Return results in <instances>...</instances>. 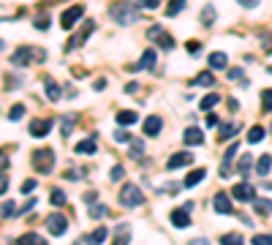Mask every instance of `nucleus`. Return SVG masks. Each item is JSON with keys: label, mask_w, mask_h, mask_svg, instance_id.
I'll return each mask as SVG.
<instances>
[{"label": "nucleus", "mask_w": 272, "mask_h": 245, "mask_svg": "<svg viewBox=\"0 0 272 245\" xmlns=\"http://www.w3.org/2000/svg\"><path fill=\"white\" fill-rule=\"evenodd\" d=\"M215 123H218V117H215V115H212V112L207 109V125H215Z\"/></svg>", "instance_id": "55"}, {"label": "nucleus", "mask_w": 272, "mask_h": 245, "mask_svg": "<svg viewBox=\"0 0 272 245\" xmlns=\"http://www.w3.org/2000/svg\"><path fill=\"white\" fill-rule=\"evenodd\" d=\"M240 3L245 6V9H256V6H258V0H240Z\"/></svg>", "instance_id": "52"}, {"label": "nucleus", "mask_w": 272, "mask_h": 245, "mask_svg": "<svg viewBox=\"0 0 272 245\" xmlns=\"http://www.w3.org/2000/svg\"><path fill=\"white\" fill-rule=\"evenodd\" d=\"M229 65V57L223 52H212L210 55V68H226Z\"/></svg>", "instance_id": "22"}, {"label": "nucleus", "mask_w": 272, "mask_h": 245, "mask_svg": "<svg viewBox=\"0 0 272 245\" xmlns=\"http://www.w3.org/2000/svg\"><path fill=\"white\" fill-rule=\"evenodd\" d=\"M6 167H9V155L0 153V169H6Z\"/></svg>", "instance_id": "54"}, {"label": "nucleus", "mask_w": 272, "mask_h": 245, "mask_svg": "<svg viewBox=\"0 0 272 245\" xmlns=\"http://www.w3.org/2000/svg\"><path fill=\"white\" fill-rule=\"evenodd\" d=\"M93 30H96V22H84L82 33H79V36H74V38H71V41H68V46H65V49H76V46H82L84 41H87V36H90Z\"/></svg>", "instance_id": "10"}, {"label": "nucleus", "mask_w": 272, "mask_h": 245, "mask_svg": "<svg viewBox=\"0 0 272 245\" xmlns=\"http://www.w3.org/2000/svg\"><path fill=\"white\" fill-rule=\"evenodd\" d=\"M264 49L272 52V33H264Z\"/></svg>", "instance_id": "48"}, {"label": "nucleus", "mask_w": 272, "mask_h": 245, "mask_svg": "<svg viewBox=\"0 0 272 245\" xmlns=\"http://www.w3.org/2000/svg\"><path fill=\"white\" fill-rule=\"evenodd\" d=\"M199 46H202L199 41H188V52H191V55H199Z\"/></svg>", "instance_id": "50"}, {"label": "nucleus", "mask_w": 272, "mask_h": 245, "mask_svg": "<svg viewBox=\"0 0 272 245\" xmlns=\"http://www.w3.org/2000/svg\"><path fill=\"white\" fill-rule=\"evenodd\" d=\"M36 28H38V30H46V28H49V17L41 14V17L36 19Z\"/></svg>", "instance_id": "43"}, {"label": "nucleus", "mask_w": 272, "mask_h": 245, "mask_svg": "<svg viewBox=\"0 0 272 245\" xmlns=\"http://www.w3.org/2000/svg\"><path fill=\"white\" fill-rule=\"evenodd\" d=\"M191 164H194V155L191 153H174L166 161V169L169 172H174V169H183V167H191Z\"/></svg>", "instance_id": "8"}, {"label": "nucleus", "mask_w": 272, "mask_h": 245, "mask_svg": "<svg viewBox=\"0 0 272 245\" xmlns=\"http://www.w3.org/2000/svg\"><path fill=\"white\" fill-rule=\"evenodd\" d=\"M229 79H242V68H231L229 71Z\"/></svg>", "instance_id": "51"}, {"label": "nucleus", "mask_w": 272, "mask_h": 245, "mask_svg": "<svg viewBox=\"0 0 272 245\" xmlns=\"http://www.w3.org/2000/svg\"><path fill=\"white\" fill-rule=\"evenodd\" d=\"M0 213H3V215H11V213H14V202H6V204H3V210H0Z\"/></svg>", "instance_id": "49"}, {"label": "nucleus", "mask_w": 272, "mask_h": 245, "mask_svg": "<svg viewBox=\"0 0 272 245\" xmlns=\"http://www.w3.org/2000/svg\"><path fill=\"white\" fill-rule=\"evenodd\" d=\"M223 242H226V245H240L242 237L240 234H223Z\"/></svg>", "instance_id": "42"}, {"label": "nucleus", "mask_w": 272, "mask_h": 245, "mask_svg": "<svg viewBox=\"0 0 272 245\" xmlns=\"http://www.w3.org/2000/svg\"><path fill=\"white\" fill-rule=\"evenodd\" d=\"M250 204H253V210L258 215H269L272 213V199H253Z\"/></svg>", "instance_id": "20"}, {"label": "nucleus", "mask_w": 272, "mask_h": 245, "mask_svg": "<svg viewBox=\"0 0 272 245\" xmlns=\"http://www.w3.org/2000/svg\"><path fill=\"white\" fill-rule=\"evenodd\" d=\"M163 3V0H139V9H158V6H161Z\"/></svg>", "instance_id": "37"}, {"label": "nucleus", "mask_w": 272, "mask_h": 245, "mask_svg": "<svg viewBox=\"0 0 272 245\" xmlns=\"http://www.w3.org/2000/svg\"><path fill=\"white\" fill-rule=\"evenodd\" d=\"M188 213H191L188 207H177V210H171V215H169L171 226H177V229H185V226H188V223H191Z\"/></svg>", "instance_id": "9"}, {"label": "nucleus", "mask_w": 272, "mask_h": 245, "mask_svg": "<svg viewBox=\"0 0 272 245\" xmlns=\"http://www.w3.org/2000/svg\"><path fill=\"white\" fill-rule=\"evenodd\" d=\"M231 196H234L237 202H253L256 199V188L250 183H237L234 188H231Z\"/></svg>", "instance_id": "5"}, {"label": "nucleus", "mask_w": 272, "mask_h": 245, "mask_svg": "<svg viewBox=\"0 0 272 245\" xmlns=\"http://www.w3.org/2000/svg\"><path fill=\"white\" fill-rule=\"evenodd\" d=\"M106 234H109V231H106L104 226H98L96 231H90V234H84V237H82V242H104V240H106Z\"/></svg>", "instance_id": "21"}, {"label": "nucleus", "mask_w": 272, "mask_h": 245, "mask_svg": "<svg viewBox=\"0 0 272 245\" xmlns=\"http://www.w3.org/2000/svg\"><path fill=\"white\" fill-rule=\"evenodd\" d=\"M202 22H204V25H212V22H215V9H212V6H207V9L202 11Z\"/></svg>", "instance_id": "34"}, {"label": "nucleus", "mask_w": 272, "mask_h": 245, "mask_svg": "<svg viewBox=\"0 0 272 245\" xmlns=\"http://www.w3.org/2000/svg\"><path fill=\"white\" fill-rule=\"evenodd\" d=\"M25 242H44L38 234H25V237H19V245H25Z\"/></svg>", "instance_id": "44"}, {"label": "nucleus", "mask_w": 272, "mask_h": 245, "mask_svg": "<svg viewBox=\"0 0 272 245\" xmlns=\"http://www.w3.org/2000/svg\"><path fill=\"white\" fill-rule=\"evenodd\" d=\"M49 202H52V207H63V204H65V194H63L60 188H52Z\"/></svg>", "instance_id": "26"}, {"label": "nucleus", "mask_w": 272, "mask_h": 245, "mask_svg": "<svg viewBox=\"0 0 272 245\" xmlns=\"http://www.w3.org/2000/svg\"><path fill=\"white\" fill-rule=\"evenodd\" d=\"M65 229H68V221H65V215H49L46 218V231L55 237L65 234Z\"/></svg>", "instance_id": "6"}, {"label": "nucleus", "mask_w": 272, "mask_h": 245, "mask_svg": "<svg viewBox=\"0 0 272 245\" xmlns=\"http://www.w3.org/2000/svg\"><path fill=\"white\" fill-rule=\"evenodd\" d=\"M261 104H264V112H272V90L261 93Z\"/></svg>", "instance_id": "36"}, {"label": "nucleus", "mask_w": 272, "mask_h": 245, "mask_svg": "<svg viewBox=\"0 0 272 245\" xmlns=\"http://www.w3.org/2000/svg\"><path fill=\"white\" fill-rule=\"evenodd\" d=\"M82 14H84V6H71V9H65L63 17H60L63 30H71V28H74L79 19H82Z\"/></svg>", "instance_id": "4"}, {"label": "nucleus", "mask_w": 272, "mask_h": 245, "mask_svg": "<svg viewBox=\"0 0 272 245\" xmlns=\"http://www.w3.org/2000/svg\"><path fill=\"white\" fill-rule=\"evenodd\" d=\"M136 120H139V115H136V112H131V109L117 112V125H134Z\"/></svg>", "instance_id": "18"}, {"label": "nucleus", "mask_w": 272, "mask_h": 245, "mask_svg": "<svg viewBox=\"0 0 272 245\" xmlns=\"http://www.w3.org/2000/svg\"><path fill=\"white\" fill-rule=\"evenodd\" d=\"M269 169H272V155H261L258 164H256V172L264 177V175H269Z\"/></svg>", "instance_id": "25"}, {"label": "nucleus", "mask_w": 272, "mask_h": 245, "mask_svg": "<svg viewBox=\"0 0 272 245\" xmlns=\"http://www.w3.org/2000/svg\"><path fill=\"white\" fill-rule=\"evenodd\" d=\"M212 82H215V79H212V74H207V71L196 76V85H204V88H212Z\"/></svg>", "instance_id": "35"}, {"label": "nucleus", "mask_w": 272, "mask_h": 245, "mask_svg": "<svg viewBox=\"0 0 272 245\" xmlns=\"http://www.w3.org/2000/svg\"><path fill=\"white\" fill-rule=\"evenodd\" d=\"M155 49H147L144 52L142 57H139V65H136V71H142V68H152V65H155Z\"/></svg>", "instance_id": "17"}, {"label": "nucleus", "mask_w": 272, "mask_h": 245, "mask_svg": "<svg viewBox=\"0 0 272 245\" xmlns=\"http://www.w3.org/2000/svg\"><path fill=\"white\" fill-rule=\"evenodd\" d=\"M33 169L36 172H41V175H49L52 169H55V153L52 150H36L33 153Z\"/></svg>", "instance_id": "2"}, {"label": "nucleus", "mask_w": 272, "mask_h": 245, "mask_svg": "<svg viewBox=\"0 0 272 245\" xmlns=\"http://www.w3.org/2000/svg\"><path fill=\"white\" fill-rule=\"evenodd\" d=\"M0 49H3V41H0Z\"/></svg>", "instance_id": "58"}, {"label": "nucleus", "mask_w": 272, "mask_h": 245, "mask_svg": "<svg viewBox=\"0 0 272 245\" xmlns=\"http://www.w3.org/2000/svg\"><path fill=\"white\" fill-rule=\"evenodd\" d=\"M237 169H240V175H248V169H250V155H242V158H240V167H237Z\"/></svg>", "instance_id": "38"}, {"label": "nucleus", "mask_w": 272, "mask_h": 245, "mask_svg": "<svg viewBox=\"0 0 272 245\" xmlns=\"http://www.w3.org/2000/svg\"><path fill=\"white\" fill-rule=\"evenodd\" d=\"M6 191H9V177H3V175H0V196H3Z\"/></svg>", "instance_id": "47"}, {"label": "nucleus", "mask_w": 272, "mask_h": 245, "mask_svg": "<svg viewBox=\"0 0 272 245\" xmlns=\"http://www.w3.org/2000/svg\"><path fill=\"white\" fill-rule=\"evenodd\" d=\"M261 139H264V128H261V125H253L250 134H248V144H258Z\"/></svg>", "instance_id": "27"}, {"label": "nucleus", "mask_w": 272, "mask_h": 245, "mask_svg": "<svg viewBox=\"0 0 272 245\" xmlns=\"http://www.w3.org/2000/svg\"><path fill=\"white\" fill-rule=\"evenodd\" d=\"M136 90H139V85H136V82H131L128 88H125V93H136Z\"/></svg>", "instance_id": "57"}, {"label": "nucleus", "mask_w": 272, "mask_h": 245, "mask_svg": "<svg viewBox=\"0 0 272 245\" xmlns=\"http://www.w3.org/2000/svg\"><path fill=\"white\" fill-rule=\"evenodd\" d=\"M269 131H272V123H269Z\"/></svg>", "instance_id": "60"}, {"label": "nucleus", "mask_w": 272, "mask_h": 245, "mask_svg": "<svg viewBox=\"0 0 272 245\" xmlns=\"http://www.w3.org/2000/svg\"><path fill=\"white\" fill-rule=\"evenodd\" d=\"M71 134V120H63V136Z\"/></svg>", "instance_id": "53"}, {"label": "nucleus", "mask_w": 272, "mask_h": 245, "mask_svg": "<svg viewBox=\"0 0 272 245\" xmlns=\"http://www.w3.org/2000/svg\"><path fill=\"white\" fill-rule=\"evenodd\" d=\"M117 202H120L123 207H139V204L144 202V196H142V191H139V185H123Z\"/></svg>", "instance_id": "3"}, {"label": "nucleus", "mask_w": 272, "mask_h": 245, "mask_svg": "<svg viewBox=\"0 0 272 245\" xmlns=\"http://www.w3.org/2000/svg\"><path fill=\"white\" fill-rule=\"evenodd\" d=\"M60 96H63V93H60V85L52 82V79H46V98H49V101H57Z\"/></svg>", "instance_id": "24"}, {"label": "nucleus", "mask_w": 272, "mask_h": 245, "mask_svg": "<svg viewBox=\"0 0 272 245\" xmlns=\"http://www.w3.org/2000/svg\"><path fill=\"white\" fill-rule=\"evenodd\" d=\"M212 207H215V213H221V215H231V202H229L226 194H218L215 199H212Z\"/></svg>", "instance_id": "13"}, {"label": "nucleus", "mask_w": 272, "mask_h": 245, "mask_svg": "<svg viewBox=\"0 0 272 245\" xmlns=\"http://www.w3.org/2000/svg\"><path fill=\"white\" fill-rule=\"evenodd\" d=\"M36 185H38L36 180H25V183H22V194H30V191H36Z\"/></svg>", "instance_id": "45"}, {"label": "nucleus", "mask_w": 272, "mask_h": 245, "mask_svg": "<svg viewBox=\"0 0 272 245\" xmlns=\"http://www.w3.org/2000/svg\"><path fill=\"white\" fill-rule=\"evenodd\" d=\"M115 237H117V242H128V226H117V231H115Z\"/></svg>", "instance_id": "39"}, {"label": "nucleus", "mask_w": 272, "mask_h": 245, "mask_svg": "<svg viewBox=\"0 0 272 245\" xmlns=\"http://www.w3.org/2000/svg\"><path fill=\"white\" fill-rule=\"evenodd\" d=\"M218 101H221V98H218V93H210V96H204V98H202V109L207 112V109H212V107H215Z\"/></svg>", "instance_id": "30"}, {"label": "nucleus", "mask_w": 272, "mask_h": 245, "mask_svg": "<svg viewBox=\"0 0 272 245\" xmlns=\"http://www.w3.org/2000/svg\"><path fill=\"white\" fill-rule=\"evenodd\" d=\"M161 128H163V120L158 115H150L147 120H144V125H142V131L147 136H158V134H161Z\"/></svg>", "instance_id": "11"}, {"label": "nucleus", "mask_w": 272, "mask_h": 245, "mask_svg": "<svg viewBox=\"0 0 272 245\" xmlns=\"http://www.w3.org/2000/svg\"><path fill=\"white\" fill-rule=\"evenodd\" d=\"M49 131H52V120H33L30 123V136H36V139H44Z\"/></svg>", "instance_id": "12"}, {"label": "nucleus", "mask_w": 272, "mask_h": 245, "mask_svg": "<svg viewBox=\"0 0 272 245\" xmlns=\"http://www.w3.org/2000/svg\"><path fill=\"white\" fill-rule=\"evenodd\" d=\"M269 74H272V65H269Z\"/></svg>", "instance_id": "59"}, {"label": "nucleus", "mask_w": 272, "mask_h": 245, "mask_svg": "<svg viewBox=\"0 0 272 245\" xmlns=\"http://www.w3.org/2000/svg\"><path fill=\"white\" fill-rule=\"evenodd\" d=\"M115 142H117V144L131 142V134H128V131H117V134H115Z\"/></svg>", "instance_id": "41"}, {"label": "nucleus", "mask_w": 272, "mask_h": 245, "mask_svg": "<svg viewBox=\"0 0 272 245\" xmlns=\"http://www.w3.org/2000/svg\"><path fill=\"white\" fill-rule=\"evenodd\" d=\"M147 38H155V41L163 46V49H171V46H174V38H171L169 33H163V28H158V25L147 30Z\"/></svg>", "instance_id": "7"}, {"label": "nucleus", "mask_w": 272, "mask_h": 245, "mask_svg": "<svg viewBox=\"0 0 272 245\" xmlns=\"http://www.w3.org/2000/svg\"><path fill=\"white\" fill-rule=\"evenodd\" d=\"M104 215H106V207H104V204L90 202V218H104Z\"/></svg>", "instance_id": "33"}, {"label": "nucleus", "mask_w": 272, "mask_h": 245, "mask_svg": "<svg viewBox=\"0 0 272 245\" xmlns=\"http://www.w3.org/2000/svg\"><path fill=\"white\" fill-rule=\"evenodd\" d=\"M33 60V49L30 46H22V49H17L14 55H11V63L14 65H28Z\"/></svg>", "instance_id": "14"}, {"label": "nucleus", "mask_w": 272, "mask_h": 245, "mask_svg": "<svg viewBox=\"0 0 272 245\" xmlns=\"http://www.w3.org/2000/svg\"><path fill=\"white\" fill-rule=\"evenodd\" d=\"M76 153L93 155V153H96V139H84V142H76Z\"/></svg>", "instance_id": "23"}, {"label": "nucleus", "mask_w": 272, "mask_h": 245, "mask_svg": "<svg viewBox=\"0 0 272 245\" xmlns=\"http://www.w3.org/2000/svg\"><path fill=\"white\" fill-rule=\"evenodd\" d=\"M33 207H36V199H30L28 204H25V207H22V213H28V210H33Z\"/></svg>", "instance_id": "56"}, {"label": "nucleus", "mask_w": 272, "mask_h": 245, "mask_svg": "<svg viewBox=\"0 0 272 245\" xmlns=\"http://www.w3.org/2000/svg\"><path fill=\"white\" fill-rule=\"evenodd\" d=\"M204 177H207V169H196V172H191V175L185 177L183 185H185V188H194V185H199L204 180Z\"/></svg>", "instance_id": "16"}, {"label": "nucleus", "mask_w": 272, "mask_h": 245, "mask_svg": "<svg viewBox=\"0 0 272 245\" xmlns=\"http://www.w3.org/2000/svg\"><path fill=\"white\" fill-rule=\"evenodd\" d=\"M142 153H144V142H142V139H131V155L139 158Z\"/></svg>", "instance_id": "31"}, {"label": "nucleus", "mask_w": 272, "mask_h": 245, "mask_svg": "<svg viewBox=\"0 0 272 245\" xmlns=\"http://www.w3.org/2000/svg\"><path fill=\"white\" fill-rule=\"evenodd\" d=\"M183 139H185V144H202V142H204V134H202L199 128H188V131L183 134Z\"/></svg>", "instance_id": "19"}, {"label": "nucleus", "mask_w": 272, "mask_h": 245, "mask_svg": "<svg viewBox=\"0 0 272 245\" xmlns=\"http://www.w3.org/2000/svg\"><path fill=\"white\" fill-rule=\"evenodd\" d=\"M250 242H253V245H269V242H272V237H269V234H256Z\"/></svg>", "instance_id": "40"}, {"label": "nucleus", "mask_w": 272, "mask_h": 245, "mask_svg": "<svg viewBox=\"0 0 272 245\" xmlns=\"http://www.w3.org/2000/svg\"><path fill=\"white\" fill-rule=\"evenodd\" d=\"M22 117H25V107L22 104H14L11 112H9V120H22Z\"/></svg>", "instance_id": "32"}, {"label": "nucleus", "mask_w": 272, "mask_h": 245, "mask_svg": "<svg viewBox=\"0 0 272 245\" xmlns=\"http://www.w3.org/2000/svg\"><path fill=\"white\" fill-rule=\"evenodd\" d=\"M183 9H185V0H171V3L166 6V17H177Z\"/></svg>", "instance_id": "28"}, {"label": "nucleus", "mask_w": 272, "mask_h": 245, "mask_svg": "<svg viewBox=\"0 0 272 245\" xmlns=\"http://www.w3.org/2000/svg\"><path fill=\"white\" fill-rule=\"evenodd\" d=\"M234 131H240V123H226V125H221V134H218V136H221V139H231V136H234Z\"/></svg>", "instance_id": "29"}, {"label": "nucleus", "mask_w": 272, "mask_h": 245, "mask_svg": "<svg viewBox=\"0 0 272 245\" xmlns=\"http://www.w3.org/2000/svg\"><path fill=\"white\" fill-rule=\"evenodd\" d=\"M123 175H125V169H123V167H112V180H115V183L120 180Z\"/></svg>", "instance_id": "46"}, {"label": "nucleus", "mask_w": 272, "mask_h": 245, "mask_svg": "<svg viewBox=\"0 0 272 245\" xmlns=\"http://www.w3.org/2000/svg\"><path fill=\"white\" fill-rule=\"evenodd\" d=\"M109 14H112L115 22H120V25H134L136 19L142 17V9L134 6V3H115L109 9Z\"/></svg>", "instance_id": "1"}, {"label": "nucleus", "mask_w": 272, "mask_h": 245, "mask_svg": "<svg viewBox=\"0 0 272 245\" xmlns=\"http://www.w3.org/2000/svg\"><path fill=\"white\" fill-rule=\"evenodd\" d=\"M237 155V144H231V147L223 153V164H221V177H229V169H231V158Z\"/></svg>", "instance_id": "15"}]
</instances>
